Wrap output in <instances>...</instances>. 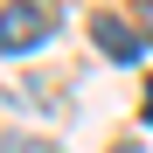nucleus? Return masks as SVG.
<instances>
[{
	"mask_svg": "<svg viewBox=\"0 0 153 153\" xmlns=\"http://www.w3.org/2000/svg\"><path fill=\"white\" fill-rule=\"evenodd\" d=\"M91 35H97V49H105L111 63H139V49H146V42H139L132 28H125L118 14H97V28H91Z\"/></svg>",
	"mask_w": 153,
	"mask_h": 153,
	"instance_id": "2",
	"label": "nucleus"
},
{
	"mask_svg": "<svg viewBox=\"0 0 153 153\" xmlns=\"http://www.w3.org/2000/svg\"><path fill=\"white\" fill-rule=\"evenodd\" d=\"M56 35V0H7L0 7V56H28Z\"/></svg>",
	"mask_w": 153,
	"mask_h": 153,
	"instance_id": "1",
	"label": "nucleus"
},
{
	"mask_svg": "<svg viewBox=\"0 0 153 153\" xmlns=\"http://www.w3.org/2000/svg\"><path fill=\"white\" fill-rule=\"evenodd\" d=\"M0 153H56L49 139H0Z\"/></svg>",
	"mask_w": 153,
	"mask_h": 153,
	"instance_id": "3",
	"label": "nucleus"
},
{
	"mask_svg": "<svg viewBox=\"0 0 153 153\" xmlns=\"http://www.w3.org/2000/svg\"><path fill=\"white\" fill-rule=\"evenodd\" d=\"M139 28H146V42H153V0H146V7H139Z\"/></svg>",
	"mask_w": 153,
	"mask_h": 153,
	"instance_id": "4",
	"label": "nucleus"
},
{
	"mask_svg": "<svg viewBox=\"0 0 153 153\" xmlns=\"http://www.w3.org/2000/svg\"><path fill=\"white\" fill-rule=\"evenodd\" d=\"M139 118H146V125H153V91H146V105H139Z\"/></svg>",
	"mask_w": 153,
	"mask_h": 153,
	"instance_id": "5",
	"label": "nucleus"
},
{
	"mask_svg": "<svg viewBox=\"0 0 153 153\" xmlns=\"http://www.w3.org/2000/svg\"><path fill=\"white\" fill-rule=\"evenodd\" d=\"M111 153H139V146H132V139H125V146H111Z\"/></svg>",
	"mask_w": 153,
	"mask_h": 153,
	"instance_id": "6",
	"label": "nucleus"
}]
</instances>
